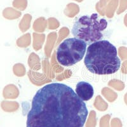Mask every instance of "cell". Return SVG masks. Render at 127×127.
Wrapping results in <instances>:
<instances>
[{"label":"cell","mask_w":127,"mask_h":127,"mask_svg":"<svg viewBox=\"0 0 127 127\" xmlns=\"http://www.w3.org/2000/svg\"><path fill=\"white\" fill-rule=\"evenodd\" d=\"M87 43L78 38H68L60 44L57 50V59L63 66H71L83 59Z\"/></svg>","instance_id":"4"},{"label":"cell","mask_w":127,"mask_h":127,"mask_svg":"<svg viewBox=\"0 0 127 127\" xmlns=\"http://www.w3.org/2000/svg\"><path fill=\"white\" fill-rule=\"evenodd\" d=\"M76 94L83 101H88L94 96V90L91 84L86 81L78 83L76 87Z\"/></svg>","instance_id":"5"},{"label":"cell","mask_w":127,"mask_h":127,"mask_svg":"<svg viewBox=\"0 0 127 127\" xmlns=\"http://www.w3.org/2000/svg\"><path fill=\"white\" fill-rule=\"evenodd\" d=\"M88 111L83 100L65 84H48L37 91L26 127H83Z\"/></svg>","instance_id":"1"},{"label":"cell","mask_w":127,"mask_h":127,"mask_svg":"<svg viewBox=\"0 0 127 127\" xmlns=\"http://www.w3.org/2000/svg\"><path fill=\"white\" fill-rule=\"evenodd\" d=\"M107 27V21L97 13L83 15L74 22L71 32L74 38L81 39L87 44L101 40L102 32Z\"/></svg>","instance_id":"3"},{"label":"cell","mask_w":127,"mask_h":127,"mask_svg":"<svg viewBox=\"0 0 127 127\" xmlns=\"http://www.w3.org/2000/svg\"><path fill=\"white\" fill-rule=\"evenodd\" d=\"M84 63L90 72L98 75L114 74L121 66L116 48L107 40H100L90 44L87 48Z\"/></svg>","instance_id":"2"}]
</instances>
